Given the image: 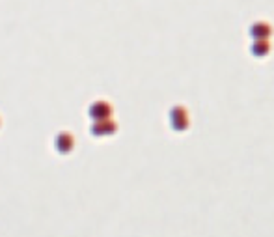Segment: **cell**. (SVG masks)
Wrapping results in <instances>:
<instances>
[{"mask_svg":"<svg viewBox=\"0 0 274 237\" xmlns=\"http://www.w3.org/2000/svg\"><path fill=\"white\" fill-rule=\"evenodd\" d=\"M250 34H252L254 39H269V36L273 34V28H271L269 22L260 21V22H256L252 28H250Z\"/></svg>","mask_w":274,"mask_h":237,"instance_id":"obj_1","label":"cell"},{"mask_svg":"<svg viewBox=\"0 0 274 237\" xmlns=\"http://www.w3.org/2000/svg\"><path fill=\"white\" fill-rule=\"evenodd\" d=\"M172 123H174V127L179 129V131L186 129V127H188V116H186V112L183 111V109H176V111L172 112Z\"/></svg>","mask_w":274,"mask_h":237,"instance_id":"obj_2","label":"cell"},{"mask_svg":"<svg viewBox=\"0 0 274 237\" xmlns=\"http://www.w3.org/2000/svg\"><path fill=\"white\" fill-rule=\"evenodd\" d=\"M269 51H271V47H269V41L267 39H256L252 45V54L254 56H258V58H261V56H267Z\"/></svg>","mask_w":274,"mask_h":237,"instance_id":"obj_3","label":"cell"}]
</instances>
